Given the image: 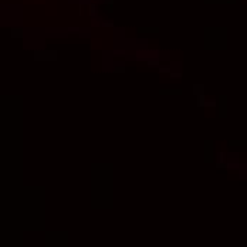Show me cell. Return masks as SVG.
Returning <instances> with one entry per match:
<instances>
[{
	"mask_svg": "<svg viewBox=\"0 0 247 247\" xmlns=\"http://www.w3.org/2000/svg\"><path fill=\"white\" fill-rule=\"evenodd\" d=\"M170 77L175 78V80H176V78H180V77H182V73H180V71H178V73H172V74H170Z\"/></svg>",
	"mask_w": 247,
	"mask_h": 247,
	"instance_id": "cell-4",
	"label": "cell"
},
{
	"mask_svg": "<svg viewBox=\"0 0 247 247\" xmlns=\"http://www.w3.org/2000/svg\"><path fill=\"white\" fill-rule=\"evenodd\" d=\"M161 94H182V91H180V90H173V91H166V90H165V91H161Z\"/></svg>",
	"mask_w": 247,
	"mask_h": 247,
	"instance_id": "cell-3",
	"label": "cell"
},
{
	"mask_svg": "<svg viewBox=\"0 0 247 247\" xmlns=\"http://www.w3.org/2000/svg\"><path fill=\"white\" fill-rule=\"evenodd\" d=\"M193 94H195L196 97L204 95V85H202V84H195V85H193Z\"/></svg>",
	"mask_w": 247,
	"mask_h": 247,
	"instance_id": "cell-2",
	"label": "cell"
},
{
	"mask_svg": "<svg viewBox=\"0 0 247 247\" xmlns=\"http://www.w3.org/2000/svg\"><path fill=\"white\" fill-rule=\"evenodd\" d=\"M159 71L161 73H168V71H170V68L168 67V68H159Z\"/></svg>",
	"mask_w": 247,
	"mask_h": 247,
	"instance_id": "cell-5",
	"label": "cell"
},
{
	"mask_svg": "<svg viewBox=\"0 0 247 247\" xmlns=\"http://www.w3.org/2000/svg\"><path fill=\"white\" fill-rule=\"evenodd\" d=\"M198 105L199 107H214L216 105V101H207L204 99V95H199L198 97Z\"/></svg>",
	"mask_w": 247,
	"mask_h": 247,
	"instance_id": "cell-1",
	"label": "cell"
}]
</instances>
